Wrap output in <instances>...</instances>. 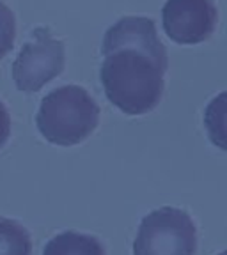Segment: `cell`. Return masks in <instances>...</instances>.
I'll return each instance as SVG.
<instances>
[{
    "label": "cell",
    "mask_w": 227,
    "mask_h": 255,
    "mask_svg": "<svg viewBox=\"0 0 227 255\" xmlns=\"http://www.w3.org/2000/svg\"><path fill=\"white\" fill-rule=\"evenodd\" d=\"M9 136H11V116L7 107L0 100V149H4Z\"/></svg>",
    "instance_id": "11"
},
{
    "label": "cell",
    "mask_w": 227,
    "mask_h": 255,
    "mask_svg": "<svg viewBox=\"0 0 227 255\" xmlns=\"http://www.w3.org/2000/svg\"><path fill=\"white\" fill-rule=\"evenodd\" d=\"M196 222L180 207L164 206L148 213L137 229L133 255H196Z\"/></svg>",
    "instance_id": "3"
},
{
    "label": "cell",
    "mask_w": 227,
    "mask_h": 255,
    "mask_svg": "<svg viewBox=\"0 0 227 255\" xmlns=\"http://www.w3.org/2000/svg\"><path fill=\"white\" fill-rule=\"evenodd\" d=\"M217 255H227V250H224V252H220V254H217Z\"/></svg>",
    "instance_id": "12"
},
{
    "label": "cell",
    "mask_w": 227,
    "mask_h": 255,
    "mask_svg": "<svg viewBox=\"0 0 227 255\" xmlns=\"http://www.w3.org/2000/svg\"><path fill=\"white\" fill-rule=\"evenodd\" d=\"M41 255H107L100 239L87 232L64 231L46 241Z\"/></svg>",
    "instance_id": "7"
},
{
    "label": "cell",
    "mask_w": 227,
    "mask_h": 255,
    "mask_svg": "<svg viewBox=\"0 0 227 255\" xmlns=\"http://www.w3.org/2000/svg\"><path fill=\"white\" fill-rule=\"evenodd\" d=\"M100 123V107L85 89L64 85L43 98L36 126L53 145L71 147L92 135Z\"/></svg>",
    "instance_id": "2"
},
{
    "label": "cell",
    "mask_w": 227,
    "mask_h": 255,
    "mask_svg": "<svg viewBox=\"0 0 227 255\" xmlns=\"http://www.w3.org/2000/svg\"><path fill=\"white\" fill-rule=\"evenodd\" d=\"M32 236L23 223L0 216V255H32Z\"/></svg>",
    "instance_id": "8"
},
{
    "label": "cell",
    "mask_w": 227,
    "mask_h": 255,
    "mask_svg": "<svg viewBox=\"0 0 227 255\" xmlns=\"http://www.w3.org/2000/svg\"><path fill=\"white\" fill-rule=\"evenodd\" d=\"M64 44L46 27H37L12 64V80L21 92H37L64 69Z\"/></svg>",
    "instance_id": "4"
},
{
    "label": "cell",
    "mask_w": 227,
    "mask_h": 255,
    "mask_svg": "<svg viewBox=\"0 0 227 255\" xmlns=\"http://www.w3.org/2000/svg\"><path fill=\"white\" fill-rule=\"evenodd\" d=\"M217 7L212 0H167L162 9L164 30L174 43L199 44L217 27Z\"/></svg>",
    "instance_id": "5"
},
{
    "label": "cell",
    "mask_w": 227,
    "mask_h": 255,
    "mask_svg": "<svg viewBox=\"0 0 227 255\" xmlns=\"http://www.w3.org/2000/svg\"><path fill=\"white\" fill-rule=\"evenodd\" d=\"M204 128L215 147L227 152V91L220 92L204 110Z\"/></svg>",
    "instance_id": "9"
},
{
    "label": "cell",
    "mask_w": 227,
    "mask_h": 255,
    "mask_svg": "<svg viewBox=\"0 0 227 255\" xmlns=\"http://www.w3.org/2000/svg\"><path fill=\"white\" fill-rule=\"evenodd\" d=\"M164 75L144 53L121 48L105 55L100 78L107 100L128 116H144L164 94Z\"/></svg>",
    "instance_id": "1"
},
{
    "label": "cell",
    "mask_w": 227,
    "mask_h": 255,
    "mask_svg": "<svg viewBox=\"0 0 227 255\" xmlns=\"http://www.w3.org/2000/svg\"><path fill=\"white\" fill-rule=\"evenodd\" d=\"M121 48H132L144 53L155 62L162 73L167 71L169 59L167 50L156 34L155 21L144 16H124L107 30L103 37V55L116 52Z\"/></svg>",
    "instance_id": "6"
},
{
    "label": "cell",
    "mask_w": 227,
    "mask_h": 255,
    "mask_svg": "<svg viewBox=\"0 0 227 255\" xmlns=\"http://www.w3.org/2000/svg\"><path fill=\"white\" fill-rule=\"evenodd\" d=\"M16 20L12 11L0 0V60L4 59L14 46Z\"/></svg>",
    "instance_id": "10"
}]
</instances>
